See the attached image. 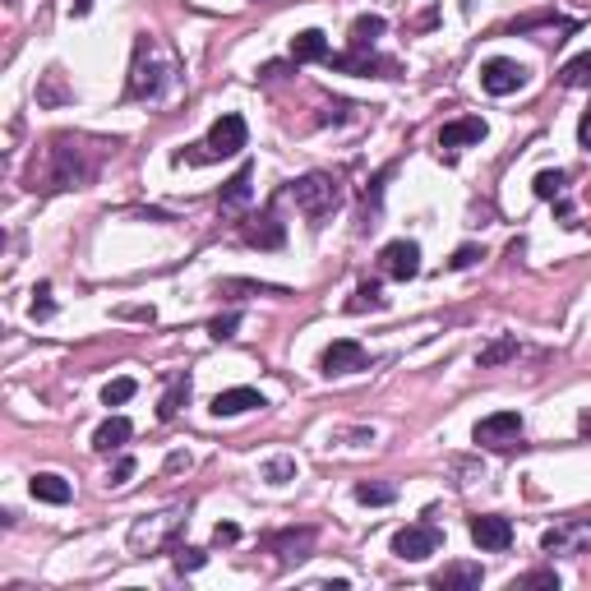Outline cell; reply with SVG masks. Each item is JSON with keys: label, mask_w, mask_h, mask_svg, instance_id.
<instances>
[{"label": "cell", "mask_w": 591, "mask_h": 591, "mask_svg": "<svg viewBox=\"0 0 591 591\" xmlns=\"http://www.w3.org/2000/svg\"><path fill=\"white\" fill-rule=\"evenodd\" d=\"M245 144H250V125H245V116H241V111H222L218 121H213V130H208L204 144H194V148H185V153H176V162L208 167V162H222V157H236Z\"/></svg>", "instance_id": "cell-1"}, {"label": "cell", "mask_w": 591, "mask_h": 591, "mask_svg": "<svg viewBox=\"0 0 591 591\" xmlns=\"http://www.w3.org/2000/svg\"><path fill=\"white\" fill-rule=\"evenodd\" d=\"M291 199H296V208L319 227V222L342 204V185H338V176H328V171H310L301 181H291Z\"/></svg>", "instance_id": "cell-2"}, {"label": "cell", "mask_w": 591, "mask_h": 591, "mask_svg": "<svg viewBox=\"0 0 591 591\" xmlns=\"http://www.w3.org/2000/svg\"><path fill=\"white\" fill-rule=\"evenodd\" d=\"M444 545V531L435 527V522H411V527L393 531V555L407 559V564H421V559H430Z\"/></svg>", "instance_id": "cell-3"}, {"label": "cell", "mask_w": 591, "mask_h": 591, "mask_svg": "<svg viewBox=\"0 0 591 591\" xmlns=\"http://www.w3.org/2000/svg\"><path fill=\"white\" fill-rule=\"evenodd\" d=\"M324 65H333L338 74H365V79H398L402 65L388 56H374L370 47H351L347 56H328Z\"/></svg>", "instance_id": "cell-4"}, {"label": "cell", "mask_w": 591, "mask_h": 591, "mask_svg": "<svg viewBox=\"0 0 591 591\" xmlns=\"http://www.w3.org/2000/svg\"><path fill=\"white\" fill-rule=\"evenodd\" d=\"M319 370H324L328 379L361 374V370H370V351H365L356 338H338L333 347H324V356H319Z\"/></svg>", "instance_id": "cell-5"}, {"label": "cell", "mask_w": 591, "mask_h": 591, "mask_svg": "<svg viewBox=\"0 0 591 591\" xmlns=\"http://www.w3.org/2000/svg\"><path fill=\"white\" fill-rule=\"evenodd\" d=\"M162 84H167V74H162V65H153V42L148 37H139V47H134V70H130V97H157L162 93Z\"/></svg>", "instance_id": "cell-6"}, {"label": "cell", "mask_w": 591, "mask_h": 591, "mask_svg": "<svg viewBox=\"0 0 591 591\" xmlns=\"http://www.w3.org/2000/svg\"><path fill=\"white\" fill-rule=\"evenodd\" d=\"M471 439H476L481 448H513L522 439V416L518 411H495V416L476 421Z\"/></svg>", "instance_id": "cell-7"}, {"label": "cell", "mask_w": 591, "mask_h": 591, "mask_svg": "<svg viewBox=\"0 0 591 591\" xmlns=\"http://www.w3.org/2000/svg\"><path fill=\"white\" fill-rule=\"evenodd\" d=\"M522 84H527V65L508 61V56H490V61L481 65V88H485L490 97H508V93H518Z\"/></svg>", "instance_id": "cell-8"}, {"label": "cell", "mask_w": 591, "mask_h": 591, "mask_svg": "<svg viewBox=\"0 0 591 591\" xmlns=\"http://www.w3.org/2000/svg\"><path fill=\"white\" fill-rule=\"evenodd\" d=\"M379 273L384 278H398V282H411L421 273V245L416 241H388L379 250Z\"/></svg>", "instance_id": "cell-9"}, {"label": "cell", "mask_w": 591, "mask_h": 591, "mask_svg": "<svg viewBox=\"0 0 591 591\" xmlns=\"http://www.w3.org/2000/svg\"><path fill=\"white\" fill-rule=\"evenodd\" d=\"M241 236H245V245H254V250H282V245H287V227L278 222V208L273 204H268L264 213H254V218L241 227Z\"/></svg>", "instance_id": "cell-10"}, {"label": "cell", "mask_w": 591, "mask_h": 591, "mask_svg": "<svg viewBox=\"0 0 591 591\" xmlns=\"http://www.w3.org/2000/svg\"><path fill=\"white\" fill-rule=\"evenodd\" d=\"M545 555H587L591 550V522H564V527H550L541 536Z\"/></svg>", "instance_id": "cell-11"}, {"label": "cell", "mask_w": 591, "mask_h": 591, "mask_svg": "<svg viewBox=\"0 0 591 591\" xmlns=\"http://www.w3.org/2000/svg\"><path fill=\"white\" fill-rule=\"evenodd\" d=\"M471 541L490 550V555H504L513 545V522L499 518V513H481V518H471Z\"/></svg>", "instance_id": "cell-12"}, {"label": "cell", "mask_w": 591, "mask_h": 591, "mask_svg": "<svg viewBox=\"0 0 591 591\" xmlns=\"http://www.w3.org/2000/svg\"><path fill=\"white\" fill-rule=\"evenodd\" d=\"M485 134H490V130H485V121H481V116H467V121H448L444 130H439V153H448V157H453L458 148L481 144Z\"/></svg>", "instance_id": "cell-13"}, {"label": "cell", "mask_w": 591, "mask_h": 591, "mask_svg": "<svg viewBox=\"0 0 591 591\" xmlns=\"http://www.w3.org/2000/svg\"><path fill=\"white\" fill-rule=\"evenodd\" d=\"M268 550L278 555V564H301V559H310V550H314V527L278 531V536L268 541Z\"/></svg>", "instance_id": "cell-14"}, {"label": "cell", "mask_w": 591, "mask_h": 591, "mask_svg": "<svg viewBox=\"0 0 591 591\" xmlns=\"http://www.w3.org/2000/svg\"><path fill=\"white\" fill-rule=\"evenodd\" d=\"M259 407H268L259 388H227V393L213 398V416H245V411H259Z\"/></svg>", "instance_id": "cell-15"}, {"label": "cell", "mask_w": 591, "mask_h": 591, "mask_svg": "<svg viewBox=\"0 0 591 591\" xmlns=\"http://www.w3.org/2000/svg\"><path fill=\"white\" fill-rule=\"evenodd\" d=\"M88 176H93V167H84V162H79V153L70 157V148H65V139H61V148H56V171H51V190H70V185H84Z\"/></svg>", "instance_id": "cell-16"}, {"label": "cell", "mask_w": 591, "mask_h": 591, "mask_svg": "<svg viewBox=\"0 0 591 591\" xmlns=\"http://www.w3.org/2000/svg\"><path fill=\"white\" fill-rule=\"evenodd\" d=\"M333 51H328V37L319 28H305V33L291 37V61L296 65H310V61H328Z\"/></svg>", "instance_id": "cell-17"}, {"label": "cell", "mask_w": 591, "mask_h": 591, "mask_svg": "<svg viewBox=\"0 0 591 591\" xmlns=\"http://www.w3.org/2000/svg\"><path fill=\"white\" fill-rule=\"evenodd\" d=\"M134 435V425L125 421V416H107V421L93 430V448L97 453H116V448H125Z\"/></svg>", "instance_id": "cell-18"}, {"label": "cell", "mask_w": 591, "mask_h": 591, "mask_svg": "<svg viewBox=\"0 0 591 591\" xmlns=\"http://www.w3.org/2000/svg\"><path fill=\"white\" fill-rule=\"evenodd\" d=\"M485 582V568L481 564H448L444 573H435V587L439 591H471Z\"/></svg>", "instance_id": "cell-19"}, {"label": "cell", "mask_w": 591, "mask_h": 591, "mask_svg": "<svg viewBox=\"0 0 591 591\" xmlns=\"http://www.w3.org/2000/svg\"><path fill=\"white\" fill-rule=\"evenodd\" d=\"M250 185H254V167L245 162V167L227 181V190L218 194V208H222V213H241V208L250 204Z\"/></svg>", "instance_id": "cell-20"}, {"label": "cell", "mask_w": 591, "mask_h": 591, "mask_svg": "<svg viewBox=\"0 0 591 591\" xmlns=\"http://www.w3.org/2000/svg\"><path fill=\"white\" fill-rule=\"evenodd\" d=\"M28 490H33V499H42V504H70V481L65 476H56V471H37L33 481H28Z\"/></svg>", "instance_id": "cell-21"}, {"label": "cell", "mask_w": 591, "mask_h": 591, "mask_svg": "<svg viewBox=\"0 0 591 591\" xmlns=\"http://www.w3.org/2000/svg\"><path fill=\"white\" fill-rule=\"evenodd\" d=\"M185 402H190V374H176V379H171V388H167V398L157 402V421H171V416H176Z\"/></svg>", "instance_id": "cell-22"}, {"label": "cell", "mask_w": 591, "mask_h": 591, "mask_svg": "<svg viewBox=\"0 0 591 591\" xmlns=\"http://www.w3.org/2000/svg\"><path fill=\"white\" fill-rule=\"evenodd\" d=\"M384 28H388L384 14H361L351 24V47H374V37H384Z\"/></svg>", "instance_id": "cell-23"}, {"label": "cell", "mask_w": 591, "mask_h": 591, "mask_svg": "<svg viewBox=\"0 0 591 591\" xmlns=\"http://www.w3.org/2000/svg\"><path fill=\"white\" fill-rule=\"evenodd\" d=\"M365 310H388V296L379 291V282H361L356 296L347 301V314H365Z\"/></svg>", "instance_id": "cell-24"}, {"label": "cell", "mask_w": 591, "mask_h": 591, "mask_svg": "<svg viewBox=\"0 0 591 591\" xmlns=\"http://www.w3.org/2000/svg\"><path fill=\"white\" fill-rule=\"evenodd\" d=\"M531 190H536V199H564L568 190V171H536V181H531Z\"/></svg>", "instance_id": "cell-25"}, {"label": "cell", "mask_w": 591, "mask_h": 591, "mask_svg": "<svg viewBox=\"0 0 591 591\" xmlns=\"http://www.w3.org/2000/svg\"><path fill=\"white\" fill-rule=\"evenodd\" d=\"M559 84H564V88H591V51L573 56V61L559 70Z\"/></svg>", "instance_id": "cell-26"}, {"label": "cell", "mask_w": 591, "mask_h": 591, "mask_svg": "<svg viewBox=\"0 0 591 591\" xmlns=\"http://www.w3.org/2000/svg\"><path fill=\"white\" fill-rule=\"evenodd\" d=\"M513 356H518V338H499V342H490V347L476 356V365H481V370H495V365L513 361Z\"/></svg>", "instance_id": "cell-27"}, {"label": "cell", "mask_w": 591, "mask_h": 591, "mask_svg": "<svg viewBox=\"0 0 591 591\" xmlns=\"http://www.w3.org/2000/svg\"><path fill=\"white\" fill-rule=\"evenodd\" d=\"M134 393H139V384H134L130 374H121V379H111V384L102 388V402H107V407H125Z\"/></svg>", "instance_id": "cell-28"}, {"label": "cell", "mask_w": 591, "mask_h": 591, "mask_svg": "<svg viewBox=\"0 0 591 591\" xmlns=\"http://www.w3.org/2000/svg\"><path fill=\"white\" fill-rule=\"evenodd\" d=\"M527 587H545V591H559V573H555V568H531V573H522V578L513 582V591H527Z\"/></svg>", "instance_id": "cell-29"}, {"label": "cell", "mask_w": 591, "mask_h": 591, "mask_svg": "<svg viewBox=\"0 0 591 591\" xmlns=\"http://www.w3.org/2000/svg\"><path fill=\"white\" fill-rule=\"evenodd\" d=\"M356 499H361V504H370V508H384V504H393V499H398V490H393V485H356Z\"/></svg>", "instance_id": "cell-30"}, {"label": "cell", "mask_w": 591, "mask_h": 591, "mask_svg": "<svg viewBox=\"0 0 591 591\" xmlns=\"http://www.w3.org/2000/svg\"><path fill=\"white\" fill-rule=\"evenodd\" d=\"M291 476H296V462H291V458H273V462H264V481L287 485Z\"/></svg>", "instance_id": "cell-31"}, {"label": "cell", "mask_w": 591, "mask_h": 591, "mask_svg": "<svg viewBox=\"0 0 591 591\" xmlns=\"http://www.w3.org/2000/svg\"><path fill=\"white\" fill-rule=\"evenodd\" d=\"M204 564H208L204 550H194V545H181V550H176V573H194V568H204Z\"/></svg>", "instance_id": "cell-32"}, {"label": "cell", "mask_w": 591, "mask_h": 591, "mask_svg": "<svg viewBox=\"0 0 591 591\" xmlns=\"http://www.w3.org/2000/svg\"><path fill=\"white\" fill-rule=\"evenodd\" d=\"M56 305H51V282H37L33 287V319H51Z\"/></svg>", "instance_id": "cell-33"}, {"label": "cell", "mask_w": 591, "mask_h": 591, "mask_svg": "<svg viewBox=\"0 0 591 591\" xmlns=\"http://www.w3.org/2000/svg\"><path fill=\"white\" fill-rule=\"evenodd\" d=\"M236 328H241V314H222V319L208 324V333H213L218 342H227V338H236Z\"/></svg>", "instance_id": "cell-34"}, {"label": "cell", "mask_w": 591, "mask_h": 591, "mask_svg": "<svg viewBox=\"0 0 591 591\" xmlns=\"http://www.w3.org/2000/svg\"><path fill=\"white\" fill-rule=\"evenodd\" d=\"M476 259H485L481 245H458V250H453V259H448V268H471Z\"/></svg>", "instance_id": "cell-35"}, {"label": "cell", "mask_w": 591, "mask_h": 591, "mask_svg": "<svg viewBox=\"0 0 591 591\" xmlns=\"http://www.w3.org/2000/svg\"><path fill=\"white\" fill-rule=\"evenodd\" d=\"M241 541V527H236V522H218V527H213V545H236Z\"/></svg>", "instance_id": "cell-36"}, {"label": "cell", "mask_w": 591, "mask_h": 591, "mask_svg": "<svg viewBox=\"0 0 591 591\" xmlns=\"http://www.w3.org/2000/svg\"><path fill=\"white\" fill-rule=\"evenodd\" d=\"M134 467H139V462H134V458H121V462H116V467H111L107 485H125V481H130V476H134Z\"/></svg>", "instance_id": "cell-37"}, {"label": "cell", "mask_w": 591, "mask_h": 591, "mask_svg": "<svg viewBox=\"0 0 591 591\" xmlns=\"http://www.w3.org/2000/svg\"><path fill=\"white\" fill-rule=\"evenodd\" d=\"M578 144H582V148H591V107L582 111V121H578Z\"/></svg>", "instance_id": "cell-38"}, {"label": "cell", "mask_w": 591, "mask_h": 591, "mask_svg": "<svg viewBox=\"0 0 591 591\" xmlns=\"http://www.w3.org/2000/svg\"><path fill=\"white\" fill-rule=\"evenodd\" d=\"M578 430H582V435H591V407L578 416Z\"/></svg>", "instance_id": "cell-39"}]
</instances>
